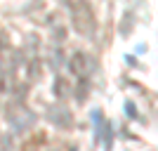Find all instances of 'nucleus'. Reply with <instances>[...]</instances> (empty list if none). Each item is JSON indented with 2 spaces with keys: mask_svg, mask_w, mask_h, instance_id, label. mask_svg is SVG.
<instances>
[{
  "mask_svg": "<svg viewBox=\"0 0 158 151\" xmlns=\"http://www.w3.org/2000/svg\"><path fill=\"white\" fill-rule=\"evenodd\" d=\"M71 19H73V28L83 36H90L94 31V14L92 7L87 2H73L71 5Z\"/></svg>",
  "mask_w": 158,
  "mask_h": 151,
  "instance_id": "1",
  "label": "nucleus"
},
{
  "mask_svg": "<svg viewBox=\"0 0 158 151\" xmlns=\"http://www.w3.org/2000/svg\"><path fill=\"white\" fill-rule=\"evenodd\" d=\"M5 113H7L10 125H12V128H17V130H24V128H26V125H31V120H33L31 111H28L21 102H10V106H7Z\"/></svg>",
  "mask_w": 158,
  "mask_h": 151,
  "instance_id": "2",
  "label": "nucleus"
},
{
  "mask_svg": "<svg viewBox=\"0 0 158 151\" xmlns=\"http://www.w3.org/2000/svg\"><path fill=\"white\" fill-rule=\"evenodd\" d=\"M69 69H71V73L76 76V78L85 80L87 76L92 73L94 61H92V57H90L87 52H73L71 54V61H69Z\"/></svg>",
  "mask_w": 158,
  "mask_h": 151,
  "instance_id": "3",
  "label": "nucleus"
},
{
  "mask_svg": "<svg viewBox=\"0 0 158 151\" xmlns=\"http://www.w3.org/2000/svg\"><path fill=\"white\" fill-rule=\"evenodd\" d=\"M50 120H52L54 125H59V128H71V123H73L69 109H64V106H54V109H50Z\"/></svg>",
  "mask_w": 158,
  "mask_h": 151,
  "instance_id": "4",
  "label": "nucleus"
},
{
  "mask_svg": "<svg viewBox=\"0 0 158 151\" xmlns=\"http://www.w3.org/2000/svg\"><path fill=\"white\" fill-rule=\"evenodd\" d=\"M71 83H69V80L66 78H57L54 80V97H59V99H64V97H69V94H71Z\"/></svg>",
  "mask_w": 158,
  "mask_h": 151,
  "instance_id": "5",
  "label": "nucleus"
}]
</instances>
